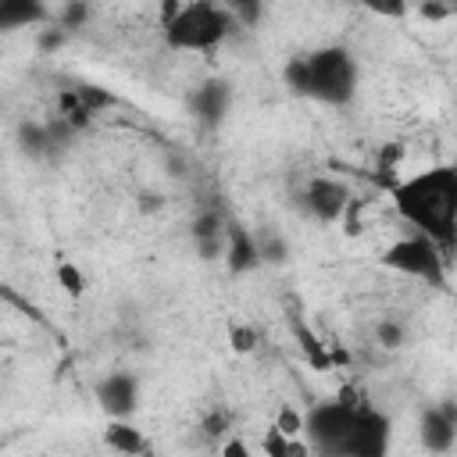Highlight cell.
<instances>
[{"instance_id": "6da1fadb", "label": "cell", "mask_w": 457, "mask_h": 457, "mask_svg": "<svg viewBox=\"0 0 457 457\" xmlns=\"http://www.w3.org/2000/svg\"><path fill=\"white\" fill-rule=\"evenodd\" d=\"M389 204L407 232L432 239L446 257H457V161H432L400 175Z\"/></svg>"}, {"instance_id": "7a4b0ae2", "label": "cell", "mask_w": 457, "mask_h": 457, "mask_svg": "<svg viewBox=\"0 0 457 457\" xmlns=\"http://www.w3.org/2000/svg\"><path fill=\"white\" fill-rule=\"evenodd\" d=\"M286 82L293 93L307 96V100H318V104H328V107H343L357 96V61L346 46L339 43H325V46H314L311 54L303 57H293L286 64Z\"/></svg>"}, {"instance_id": "3957f363", "label": "cell", "mask_w": 457, "mask_h": 457, "mask_svg": "<svg viewBox=\"0 0 457 457\" xmlns=\"http://www.w3.org/2000/svg\"><path fill=\"white\" fill-rule=\"evenodd\" d=\"M236 29V14L228 4L189 0V4H161V32L164 43L179 54H211L218 50Z\"/></svg>"}, {"instance_id": "277c9868", "label": "cell", "mask_w": 457, "mask_h": 457, "mask_svg": "<svg viewBox=\"0 0 457 457\" xmlns=\"http://www.w3.org/2000/svg\"><path fill=\"white\" fill-rule=\"evenodd\" d=\"M378 264L393 275H403V278H414V282H425V286H446V275H450V257L425 236H414V232H403L400 239H393L382 253H378Z\"/></svg>"}, {"instance_id": "5b68a950", "label": "cell", "mask_w": 457, "mask_h": 457, "mask_svg": "<svg viewBox=\"0 0 457 457\" xmlns=\"http://www.w3.org/2000/svg\"><path fill=\"white\" fill-rule=\"evenodd\" d=\"M389 453H393V418L371 400H361L350 411L336 457H389Z\"/></svg>"}, {"instance_id": "8992f818", "label": "cell", "mask_w": 457, "mask_h": 457, "mask_svg": "<svg viewBox=\"0 0 457 457\" xmlns=\"http://www.w3.org/2000/svg\"><path fill=\"white\" fill-rule=\"evenodd\" d=\"M353 204V193L343 179H332V175H311L303 182V189L296 193V207L311 218V221H321V225H336L346 218Z\"/></svg>"}, {"instance_id": "52a82bcc", "label": "cell", "mask_w": 457, "mask_h": 457, "mask_svg": "<svg viewBox=\"0 0 457 457\" xmlns=\"http://www.w3.org/2000/svg\"><path fill=\"white\" fill-rule=\"evenodd\" d=\"M139 393H143V382L136 371L129 368H114L107 375L96 378L93 386V396H96V407L111 418H132L139 411Z\"/></svg>"}, {"instance_id": "ba28073f", "label": "cell", "mask_w": 457, "mask_h": 457, "mask_svg": "<svg viewBox=\"0 0 457 457\" xmlns=\"http://www.w3.org/2000/svg\"><path fill=\"white\" fill-rule=\"evenodd\" d=\"M418 443L425 453H450L457 446V403H432L418 418Z\"/></svg>"}, {"instance_id": "9c48e42d", "label": "cell", "mask_w": 457, "mask_h": 457, "mask_svg": "<svg viewBox=\"0 0 457 457\" xmlns=\"http://www.w3.org/2000/svg\"><path fill=\"white\" fill-rule=\"evenodd\" d=\"M100 443L114 457H150V436L132 418H111V421H104Z\"/></svg>"}, {"instance_id": "30bf717a", "label": "cell", "mask_w": 457, "mask_h": 457, "mask_svg": "<svg viewBox=\"0 0 457 457\" xmlns=\"http://www.w3.org/2000/svg\"><path fill=\"white\" fill-rule=\"evenodd\" d=\"M293 343H296V350H300V357H303V364L311 368V371H336L339 368V361H346V353H339L332 343H325L307 321H293Z\"/></svg>"}, {"instance_id": "8fae6325", "label": "cell", "mask_w": 457, "mask_h": 457, "mask_svg": "<svg viewBox=\"0 0 457 457\" xmlns=\"http://www.w3.org/2000/svg\"><path fill=\"white\" fill-rule=\"evenodd\" d=\"M193 243H196L200 257H207V261L225 257L228 225L221 221V214H218V211H204V214H196V221H193Z\"/></svg>"}, {"instance_id": "7c38bea8", "label": "cell", "mask_w": 457, "mask_h": 457, "mask_svg": "<svg viewBox=\"0 0 457 457\" xmlns=\"http://www.w3.org/2000/svg\"><path fill=\"white\" fill-rule=\"evenodd\" d=\"M225 264L232 275H246L250 268L261 264V243L239 228V225H228V243H225Z\"/></svg>"}, {"instance_id": "4fadbf2b", "label": "cell", "mask_w": 457, "mask_h": 457, "mask_svg": "<svg viewBox=\"0 0 457 457\" xmlns=\"http://www.w3.org/2000/svg\"><path fill=\"white\" fill-rule=\"evenodd\" d=\"M257 453L261 457H314V446L307 436H286L268 421L257 439Z\"/></svg>"}, {"instance_id": "5bb4252c", "label": "cell", "mask_w": 457, "mask_h": 457, "mask_svg": "<svg viewBox=\"0 0 457 457\" xmlns=\"http://www.w3.org/2000/svg\"><path fill=\"white\" fill-rule=\"evenodd\" d=\"M228 104H232V93H228L225 82H204V86L196 89V96H193V111H196V118L207 121V125H218V121L228 114Z\"/></svg>"}, {"instance_id": "9a60e30c", "label": "cell", "mask_w": 457, "mask_h": 457, "mask_svg": "<svg viewBox=\"0 0 457 457\" xmlns=\"http://www.w3.org/2000/svg\"><path fill=\"white\" fill-rule=\"evenodd\" d=\"M54 282H57V289H61L68 300H82L86 289H89V275H86L82 264L71 261V257H57V261H54Z\"/></svg>"}, {"instance_id": "2e32d148", "label": "cell", "mask_w": 457, "mask_h": 457, "mask_svg": "<svg viewBox=\"0 0 457 457\" xmlns=\"http://www.w3.org/2000/svg\"><path fill=\"white\" fill-rule=\"evenodd\" d=\"M46 18L43 4H25V0H4L0 4V25L4 29H18V25H39Z\"/></svg>"}, {"instance_id": "e0dca14e", "label": "cell", "mask_w": 457, "mask_h": 457, "mask_svg": "<svg viewBox=\"0 0 457 457\" xmlns=\"http://www.w3.org/2000/svg\"><path fill=\"white\" fill-rule=\"evenodd\" d=\"M200 436H204L211 446H221V443L232 436V418H228V411H221V407L204 411V418H200Z\"/></svg>"}, {"instance_id": "ac0fdd59", "label": "cell", "mask_w": 457, "mask_h": 457, "mask_svg": "<svg viewBox=\"0 0 457 457\" xmlns=\"http://www.w3.org/2000/svg\"><path fill=\"white\" fill-rule=\"evenodd\" d=\"M371 332H375V343L382 350H400L407 343V325L400 318H378Z\"/></svg>"}, {"instance_id": "d6986e66", "label": "cell", "mask_w": 457, "mask_h": 457, "mask_svg": "<svg viewBox=\"0 0 457 457\" xmlns=\"http://www.w3.org/2000/svg\"><path fill=\"white\" fill-rule=\"evenodd\" d=\"M257 343H261L257 325H250V321H232V325H228V350H232V353L246 357V353L257 350Z\"/></svg>"}, {"instance_id": "ffe728a7", "label": "cell", "mask_w": 457, "mask_h": 457, "mask_svg": "<svg viewBox=\"0 0 457 457\" xmlns=\"http://www.w3.org/2000/svg\"><path fill=\"white\" fill-rule=\"evenodd\" d=\"M271 425H275L278 432H286V436H307V411H300V407H293V403H282V407L275 411Z\"/></svg>"}, {"instance_id": "44dd1931", "label": "cell", "mask_w": 457, "mask_h": 457, "mask_svg": "<svg viewBox=\"0 0 457 457\" xmlns=\"http://www.w3.org/2000/svg\"><path fill=\"white\" fill-rule=\"evenodd\" d=\"M214 457H257V453H253V446L239 432H232L221 446H214Z\"/></svg>"}, {"instance_id": "7402d4cb", "label": "cell", "mask_w": 457, "mask_h": 457, "mask_svg": "<svg viewBox=\"0 0 457 457\" xmlns=\"http://www.w3.org/2000/svg\"><path fill=\"white\" fill-rule=\"evenodd\" d=\"M418 14H421V18H428V21H439V18H450L453 11H450V7H443V4H421V7H418Z\"/></svg>"}]
</instances>
